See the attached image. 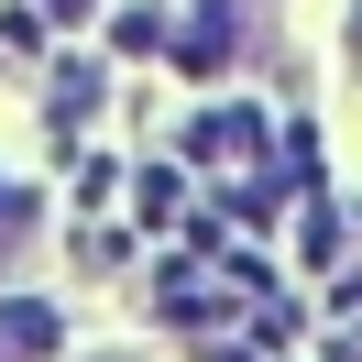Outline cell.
I'll return each instance as SVG.
<instances>
[{"mask_svg": "<svg viewBox=\"0 0 362 362\" xmlns=\"http://www.w3.org/2000/svg\"><path fill=\"white\" fill-rule=\"evenodd\" d=\"M55 351V308L45 296H11V308H0V362H45Z\"/></svg>", "mask_w": 362, "mask_h": 362, "instance_id": "6da1fadb", "label": "cell"}, {"mask_svg": "<svg viewBox=\"0 0 362 362\" xmlns=\"http://www.w3.org/2000/svg\"><path fill=\"white\" fill-rule=\"evenodd\" d=\"M351 33H362V11H351Z\"/></svg>", "mask_w": 362, "mask_h": 362, "instance_id": "277c9868", "label": "cell"}, {"mask_svg": "<svg viewBox=\"0 0 362 362\" xmlns=\"http://www.w3.org/2000/svg\"><path fill=\"white\" fill-rule=\"evenodd\" d=\"M23 252H33V187L0 176V264H23Z\"/></svg>", "mask_w": 362, "mask_h": 362, "instance_id": "3957f363", "label": "cell"}, {"mask_svg": "<svg viewBox=\"0 0 362 362\" xmlns=\"http://www.w3.org/2000/svg\"><path fill=\"white\" fill-rule=\"evenodd\" d=\"M187 66H220V55H230V0H198V11H187Z\"/></svg>", "mask_w": 362, "mask_h": 362, "instance_id": "7a4b0ae2", "label": "cell"}]
</instances>
